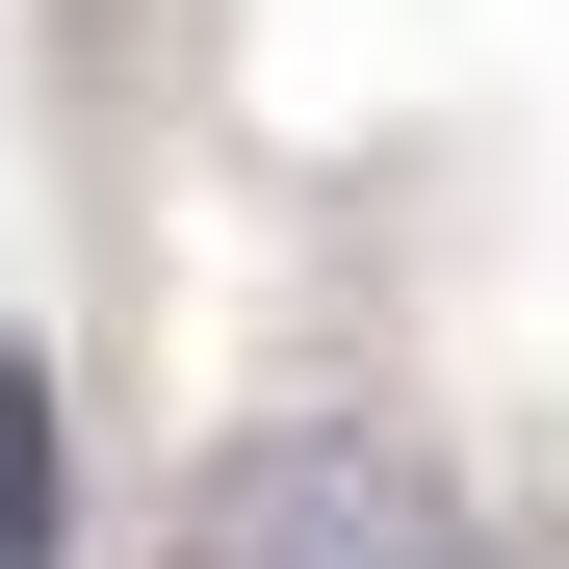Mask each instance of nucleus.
<instances>
[{
	"label": "nucleus",
	"mask_w": 569,
	"mask_h": 569,
	"mask_svg": "<svg viewBox=\"0 0 569 569\" xmlns=\"http://www.w3.org/2000/svg\"><path fill=\"white\" fill-rule=\"evenodd\" d=\"M181 569H492V518L389 415H233L181 466Z\"/></svg>",
	"instance_id": "1"
},
{
	"label": "nucleus",
	"mask_w": 569,
	"mask_h": 569,
	"mask_svg": "<svg viewBox=\"0 0 569 569\" xmlns=\"http://www.w3.org/2000/svg\"><path fill=\"white\" fill-rule=\"evenodd\" d=\"M0 569H78V389H52V337H0Z\"/></svg>",
	"instance_id": "2"
}]
</instances>
